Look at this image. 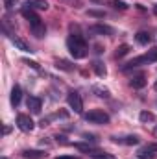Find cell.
<instances>
[{
	"label": "cell",
	"instance_id": "obj_4",
	"mask_svg": "<svg viewBox=\"0 0 157 159\" xmlns=\"http://www.w3.org/2000/svg\"><path fill=\"white\" fill-rule=\"evenodd\" d=\"M67 102H69V107H70L74 113H78V115H81V113H83V100H81L79 93H76V91H70V93L67 94Z\"/></svg>",
	"mask_w": 157,
	"mask_h": 159
},
{
	"label": "cell",
	"instance_id": "obj_6",
	"mask_svg": "<svg viewBox=\"0 0 157 159\" xmlns=\"http://www.w3.org/2000/svg\"><path fill=\"white\" fill-rule=\"evenodd\" d=\"M89 34H92V35H113L115 30L107 24H92V26H89Z\"/></svg>",
	"mask_w": 157,
	"mask_h": 159
},
{
	"label": "cell",
	"instance_id": "obj_21",
	"mask_svg": "<svg viewBox=\"0 0 157 159\" xmlns=\"http://www.w3.org/2000/svg\"><path fill=\"white\" fill-rule=\"evenodd\" d=\"M139 119H141V122H152V120H155V115L152 111H142L139 115Z\"/></svg>",
	"mask_w": 157,
	"mask_h": 159
},
{
	"label": "cell",
	"instance_id": "obj_13",
	"mask_svg": "<svg viewBox=\"0 0 157 159\" xmlns=\"http://www.w3.org/2000/svg\"><path fill=\"white\" fill-rule=\"evenodd\" d=\"M91 67H92V70L96 72V76H100V78H104V76L107 74V69H105V65H104L100 59H94Z\"/></svg>",
	"mask_w": 157,
	"mask_h": 159
},
{
	"label": "cell",
	"instance_id": "obj_35",
	"mask_svg": "<svg viewBox=\"0 0 157 159\" xmlns=\"http://www.w3.org/2000/svg\"><path fill=\"white\" fill-rule=\"evenodd\" d=\"M2 159H7V157H2Z\"/></svg>",
	"mask_w": 157,
	"mask_h": 159
},
{
	"label": "cell",
	"instance_id": "obj_20",
	"mask_svg": "<svg viewBox=\"0 0 157 159\" xmlns=\"http://www.w3.org/2000/svg\"><path fill=\"white\" fill-rule=\"evenodd\" d=\"M135 39H137L139 44H148V43L152 41V37H150V34H148V32H139V34L135 35Z\"/></svg>",
	"mask_w": 157,
	"mask_h": 159
},
{
	"label": "cell",
	"instance_id": "obj_7",
	"mask_svg": "<svg viewBox=\"0 0 157 159\" xmlns=\"http://www.w3.org/2000/svg\"><path fill=\"white\" fill-rule=\"evenodd\" d=\"M111 141L113 143H117V144H126V146H135V144H139V137L137 135H126V137H117V135H113L111 137Z\"/></svg>",
	"mask_w": 157,
	"mask_h": 159
},
{
	"label": "cell",
	"instance_id": "obj_25",
	"mask_svg": "<svg viewBox=\"0 0 157 159\" xmlns=\"http://www.w3.org/2000/svg\"><path fill=\"white\" fill-rule=\"evenodd\" d=\"M22 63H26L28 67H32V69L39 70V63H37V61H34V59H26V57H24V59H22Z\"/></svg>",
	"mask_w": 157,
	"mask_h": 159
},
{
	"label": "cell",
	"instance_id": "obj_18",
	"mask_svg": "<svg viewBox=\"0 0 157 159\" xmlns=\"http://www.w3.org/2000/svg\"><path fill=\"white\" fill-rule=\"evenodd\" d=\"M30 28H32V32H34V35H35V37H44V35H46V28H44V24H43V22H39V24H35V26H30Z\"/></svg>",
	"mask_w": 157,
	"mask_h": 159
},
{
	"label": "cell",
	"instance_id": "obj_29",
	"mask_svg": "<svg viewBox=\"0 0 157 159\" xmlns=\"http://www.w3.org/2000/svg\"><path fill=\"white\" fill-rule=\"evenodd\" d=\"M56 139H57V141H59L61 144H69V141H65V137H63V135H57Z\"/></svg>",
	"mask_w": 157,
	"mask_h": 159
},
{
	"label": "cell",
	"instance_id": "obj_30",
	"mask_svg": "<svg viewBox=\"0 0 157 159\" xmlns=\"http://www.w3.org/2000/svg\"><path fill=\"white\" fill-rule=\"evenodd\" d=\"M56 159H76V157H70V156H57Z\"/></svg>",
	"mask_w": 157,
	"mask_h": 159
},
{
	"label": "cell",
	"instance_id": "obj_24",
	"mask_svg": "<svg viewBox=\"0 0 157 159\" xmlns=\"http://www.w3.org/2000/svg\"><path fill=\"white\" fill-rule=\"evenodd\" d=\"M92 159H117V157H115V156H111V154H107V152H100V154L92 156Z\"/></svg>",
	"mask_w": 157,
	"mask_h": 159
},
{
	"label": "cell",
	"instance_id": "obj_34",
	"mask_svg": "<svg viewBox=\"0 0 157 159\" xmlns=\"http://www.w3.org/2000/svg\"><path fill=\"white\" fill-rule=\"evenodd\" d=\"M155 89H157V81H155Z\"/></svg>",
	"mask_w": 157,
	"mask_h": 159
},
{
	"label": "cell",
	"instance_id": "obj_22",
	"mask_svg": "<svg viewBox=\"0 0 157 159\" xmlns=\"http://www.w3.org/2000/svg\"><path fill=\"white\" fill-rule=\"evenodd\" d=\"M126 54H129V44H120L117 48V52H115L117 57H124Z\"/></svg>",
	"mask_w": 157,
	"mask_h": 159
},
{
	"label": "cell",
	"instance_id": "obj_32",
	"mask_svg": "<svg viewBox=\"0 0 157 159\" xmlns=\"http://www.w3.org/2000/svg\"><path fill=\"white\" fill-rule=\"evenodd\" d=\"M154 13H155V15H157V4H155V6H154Z\"/></svg>",
	"mask_w": 157,
	"mask_h": 159
},
{
	"label": "cell",
	"instance_id": "obj_5",
	"mask_svg": "<svg viewBox=\"0 0 157 159\" xmlns=\"http://www.w3.org/2000/svg\"><path fill=\"white\" fill-rule=\"evenodd\" d=\"M17 126H19V129H20V131L30 133V131L35 128V122L32 120L30 115H19V117H17Z\"/></svg>",
	"mask_w": 157,
	"mask_h": 159
},
{
	"label": "cell",
	"instance_id": "obj_8",
	"mask_svg": "<svg viewBox=\"0 0 157 159\" xmlns=\"http://www.w3.org/2000/svg\"><path fill=\"white\" fill-rule=\"evenodd\" d=\"M9 100H11V106H13V107H17V106L20 104V100H22V89H20V85H13Z\"/></svg>",
	"mask_w": 157,
	"mask_h": 159
},
{
	"label": "cell",
	"instance_id": "obj_3",
	"mask_svg": "<svg viewBox=\"0 0 157 159\" xmlns=\"http://www.w3.org/2000/svg\"><path fill=\"white\" fill-rule=\"evenodd\" d=\"M85 120L91 124H109V115L104 109H91L85 113Z\"/></svg>",
	"mask_w": 157,
	"mask_h": 159
},
{
	"label": "cell",
	"instance_id": "obj_15",
	"mask_svg": "<svg viewBox=\"0 0 157 159\" xmlns=\"http://www.w3.org/2000/svg\"><path fill=\"white\" fill-rule=\"evenodd\" d=\"M56 69L59 70H65V72H72L74 70V65L67 59H56Z\"/></svg>",
	"mask_w": 157,
	"mask_h": 159
},
{
	"label": "cell",
	"instance_id": "obj_16",
	"mask_svg": "<svg viewBox=\"0 0 157 159\" xmlns=\"http://www.w3.org/2000/svg\"><path fill=\"white\" fill-rule=\"evenodd\" d=\"M28 6H30V7H34V9H41V11L44 9V11H46L50 4H48L46 0H28Z\"/></svg>",
	"mask_w": 157,
	"mask_h": 159
},
{
	"label": "cell",
	"instance_id": "obj_27",
	"mask_svg": "<svg viewBox=\"0 0 157 159\" xmlns=\"http://www.w3.org/2000/svg\"><path fill=\"white\" fill-rule=\"evenodd\" d=\"M87 13H89V15H91V17H104V15H105V13H104V11H96V9H89V11H87Z\"/></svg>",
	"mask_w": 157,
	"mask_h": 159
},
{
	"label": "cell",
	"instance_id": "obj_9",
	"mask_svg": "<svg viewBox=\"0 0 157 159\" xmlns=\"http://www.w3.org/2000/svg\"><path fill=\"white\" fill-rule=\"evenodd\" d=\"M9 39H11V43H13L19 50H22V52H30V54L34 52V50H32V46H30L26 41H22L20 37H17V35H9Z\"/></svg>",
	"mask_w": 157,
	"mask_h": 159
},
{
	"label": "cell",
	"instance_id": "obj_1",
	"mask_svg": "<svg viewBox=\"0 0 157 159\" xmlns=\"http://www.w3.org/2000/svg\"><path fill=\"white\" fill-rule=\"evenodd\" d=\"M67 48H69V52L72 54L74 59H83V57L87 56V50H89L85 39H83L79 34H72V35L67 39Z\"/></svg>",
	"mask_w": 157,
	"mask_h": 159
},
{
	"label": "cell",
	"instance_id": "obj_28",
	"mask_svg": "<svg viewBox=\"0 0 157 159\" xmlns=\"http://www.w3.org/2000/svg\"><path fill=\"white\" fill-rule=\"evenodd\" d=\"M146 148H148V150H152V152H157V143H152V144H148Z\"/></svg>",
	"mask_w": 157,
	"mask_h": 159
},
{
	"label": "cell",
	"instance_id": "obj_23",
	"mask_svg": "<svg viewBox=\"0 0 157 159\" xmlns=\"http://www.w3.org/2000/svg\"><path fill=\"white\" fill-rule=\"evenodd\" d=\"M15 6H19V0H4V7H6L7 11L15 9Z\"/></svg>",
	"mask_w": 157,
	"mask_h": 159
},
{
	"label": "cell",
	"instance_id": "obj_19",
	"mask_svg": "<svg viewBox=\"0 0 157 159\" xmlns=\"http://www.w3.org/2000/svg\"><path fill=\"white\" fill-rule=\"evenodd\" d=\"M137 157H139V159H155V154L144 146V148H141V150L137 152Z\"/></svg>",
	"mask_w": 157,
	"mask_h": 159
},
{
	"label": "cell",
	"instance_id": "obj_14",
	"mask_svg": "<svg viewBox=\"0 0 157 159\" xmlns=\"http://www.w3.org/2000/svg\"><path fill=\"white\" fill-rule=\"evenodd\" d=\"M129 85H131L133 89H142V87L146 85V76H144V74H137V76H133V78L129 80Z\"/></svg>",
	"mask_w": 157,
	"mask_h": 159
},
{
	"label": "cell",
	"instance_id": "obj_26",
	"mask_svg": "<svg viewBox=\"0 0 157 159\" xmlns=\"http://www.w3.org/2000/svg\"><path fill=\"white\" fill-rule=\"evenodd\" d=\"M111 4H113V6H115L117 9H122V11H124V9H128V4H124V2H118V0H111Z\"/></svg>",
	"mask_w": 157,
	"mask_h": 159
},
{
	"label": "cell",
	"instance_id": "obj_11",
	"mask_svg": "<svg viewBox=\"0 0 157 159\" xmlns=\"http://www.w3.org/2000/svg\"><path fill=\"white\" fill-rule=\"evenodd\" d=\"M74 148H78L79 152L89 154L91 157H92V156H96V154H100V150H98V148H94V146H91V144H83V143H74Z\"/></svg>",
	"mask_w": 157,
	"mask_h": 159
},
{
	"label": "cell",
	"instance_id": "obj_12",
	"mask_svg": "<svg viewBox=\"0 0 157 159\" xmlns=\"http://www.w3.org/2000/svg\"><path fill=\"white\" fill-rule=\"evenodd\" d=\"M26 106L32 113H41V98H37V96H30L26 100Z\"/></svg>",
	"mask_w": 157,
	"mask_h": 159
},
{
	"label": "cell",
	"instance_id": "obj_31",
	"mask_svg": "<svg viewBox=\"0 0 157 159\" xmlns=\"http://www.w3.org/2000/svg\"><path fill=\"white\" fill-rule=\"evenodd\" d=\"M9 131H11V128H9V126H4V133H6V135H7V133H9Z\"/></svg>",
	"mask_w": 157,
	"mask_h": 159
},
{
	"label": "cell",
	"instance_id": "obj_10",
	"mask_svg": "<svg viewBox=\"0 0 157 159\" xmlns=\"http://www.w3.org/2000/svg\"><path fill=\"white\" fill-rule=\"evenodd\" d=\"M48 156L44 150H24L22 152V157L24 159H44Z\"/></svg>",
	"mask_w": 157,
	"mask_h": 159
},
{
	"label": "cell",
	"instance_id": "obj_33",
	"mask_svg": "<svg viewBox=\"0 0 157 159\" xmlns=\"http://www.w3.org/2000/svg\"><path fill=\"white\" fill-rule=\"evenodd\" d=\"M154 131H155V135H157V126H155V129H154Z\"/></svg>",
	"mask_w": 157,
	"mask_h": 159
},
{
	"label": "cell",
	"instance_id": "obj_17",
	"mask_svg": "<svg viewBox=\"0 0 157 159\" xmlns=\"http://www.w3.org/2000/svg\"><path fill=\"white\" fill-rule=\"evenodd\" d=\"M92 93H94L96 96H100V98H109V96H111L109 89H105V87H102V85H94V87H92Z\"/></svg>",
	"mask_w": 157,
	"mask_h": 159
},
{
	"label": "cell",
	"instance_id": "obj_2",
	"mask_svg": "<svg viewBox=\"0 0 157 159\" xmlns=\"http://www.w3.org/2000/svg\"><path fill=\"white\" fill-rule=\"evenodd\" d=\"M157 61V46L155 48H152V50H148L146 54H142V56H139V57H133L131 61H128L126 65H122V70L126 72V70H131V69H137V67H141V65H148V63H155Z\"/></svg>",
	"mask_w": 157,
	"mask_h": 159
}]
</instances>
